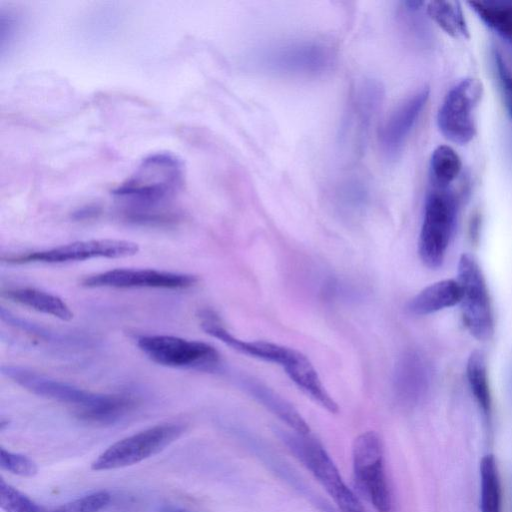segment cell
<instances>
[{"label": "cell", "instance_id": "6da1fadb", "mask_svg": "<svg viewBox=\"0 0 512 512\" xmlns=\"http://www.w3.org/2000/svg\"><path fill=\"white\" fill-rule=\"evenodd\" d=\"M183 180L182 161L170 152H157L145 157L113 195L132 220L155 221L160 218L154 210L177 195Z\"/></svg>", "mask_w": 512, "mask_h": 512}, {"label": "cell", "instance_id": "7a4b0ae2", "mask_svg": "<svg viewBox=\"0 0 512 512\" xmlns=\"http://www.w3.org/2000/svg\"><path fill=\"white\" fill-rule=\"evenodd\" d=\"M2 374L29 392L73 406L78 418L113 423L133 409L129 395L94 393L17 365H3Z\"/></svg>", "mask_w": 512, "mask_h": 512}, {"label": "cell", "instance_id": "3957f363", "mask_svg": "<svg viewBox=\"0 0 512 512\" xmlns=\"http://www.w3.org/2000/svg\"><path fill=\"white\" fill-rule=\"evenodd\" d=\"M275 434L343 512H363L358 497L346 485L335 463L317 439L309 434L283 429H275Z\"/></svg>", "mask_w": 512, "mask_h": 512}, {"label": "cell", "instance_id": "277c9868", "mask_svg": "<svg viewBox=\"0 0 512 512\" xmlns=\"http://www.w3.org/2000/svg\"><path fill=\"white\" fill-rule=\"evenodd\" d=\"M458 213V199L450 188L432 187L427 193L418 241L421 261L436 269L444 261Z\"/></svg>", "mask_w": 512, "mask_h": 512}, {"label": "cell", "instance_id": "5b68a950", "mask_svg": "<svg viewBox=\"0 0 512 512\" xmlns=\"http://www.w3.org/2000/svg\"><path fill=\"white\" fill-rule=\"evenodd\" d=\"M352 471L356 489L377 512H390L392 497L384 463V449L375 431L358 435L352 446Z\"/></svg>", "mask_w": 512, "mask_h": 512}, {"label": "cell", "instance_id": "8992f818", "mask_svg": "<svg viewBox=\"0 0 512 512\" xmlns=\"http://www.w3.org/2000/svg\"><path fill=\"white\" fill-rule=\"evenodd\" d=\"M185 431L179 423L158 424L109 446L91 464L94 471H106L137 464L176 441Z\"/></svg>", "mask_w": 512, "mask_h": 512}, {"label": "cell", "instance_id": "52a82bcc", "mask_svg": "<svg viewBox=\"0 0 512 512\" xmlns=\"http://www.w3.org/2000/svg\"><path fill=\"white\" fill-rule=\"evenodd\" d=\"M457 281L461 288V314L469 333L480 341L494 333V317L487 284L476 259L468 253L460 256Z\"/></svg>", "mask_w": 512, "mask_h": 512}, {"label": "cell", "instance_id": "ba28073f", "mask_svg": "<svg viewBox=\"0 0 512 512\" xmlns=\"http://www.w3.org/2000/svg\"><path fill=\"white\" fill-rule=\"evenodd\" d=\"M482 94V82L476 78H465L448 91L437 113V126L447 140L465 145L474 138V113Z\"/></svg>", "mask_w": 512, "mask_h": 512}, {"label": "cell", "instance_id": "9c48e42d", "mask_svg": "<svg viewBox=\"0 0 512 512\" xmlns=\"http://www.w3.org/2000/svg\"><path fill=\"white\" fill-rule=\"evenodd\" d=\"M139 349L153 362L172 368L211 370L219 364L220 355L210 344L171 335L138 337Z\"/></svg>", "mask_w": 512, "mask_h": 512}, {"label": "cell", "instance_id": "30bf717a", "mask_svg": "<svg viewBox=\"0 0 512 512\" xmlns=\"http://www.w3.org/2000/svg\"><path fill=\"white\" fill-rule=\"evenodd\" d=\"M135 242L117 239H93L60 245L51 249L3 257L9 264L68 263L94 258H122L137 254Z\"/></svg>", "mask_w": 512, "mask_h": 512}, {"label": "cell", "instance_id": "8fae6325", "mask_svg": "<svg viewBox=\"0 0 512 512\" xmlns=\"http://www.w3.org/2000/svg\"><path fill=\"white\" fill-rule=\"evenodd\" d=\"M332 50L322 43L300 41L276 46L260 56V65L266 70L293 74L316 75L331 68Z\"/></svg>", "mask_w": 512, "mask_h": 512}, {"label": "cell", "instance_id": "7c38bea8", "mask_svg": "<svg viewBox=\"0 0 512 512\" xmlns=\"http://www.w3.org/2000/svg\"><path fill=\"white\" fill-rule=\"evenodd\" d=\"M197 277L155 269L120 268L86 277L82 285L89 288H163L185 289L192 287Z\"/></svg>", "mask_w": 512, "mask_h": 512}, {"label": "cell", "instance_id": "4fadbf2b", "mask_svg": "<svg viewBox=\"0 0 512 512\" xmlns=\"http://www.w3.org/2000/svg\"><path fill=\"white\" fill-rule=\"evenodd\" d=\"M235 434H237V437L240 438L248 451L275 476L285 482L321 512H333L329 503L315 493L297 471L266 442L249 431L237 430Z\"/></svg>", "mask_w": 512, "mask_h": 512}, {"label": "cell", "instance_id": "5bb4252c", "mask_svg": "<svg viewBox=\"0 0 512 512\" xmlns=\"http://www.w3.org/2000/svg\"><path fill=\"white\" fill-rule=\"evenodd\" d=\"M429 89L412 95L390 115L381 134V146L388 157H394L402 148L429 98Z\"/></svg>", "mask_w": 512, "mask_h": 512}, {"label": "cell", "instance_id": "9a60e30c", "mask_svg": "<svg viewBox=\"0 0 512 512\" xmlns=\"http://www.w3.org/2000/svg\"><path fill=\"white\" fill-rule=\"evenodd\" d=\"M212 312L201 313V327L210 336L217 338L232 349L254 358L277 363L283 366L289 359L293 348L267 341H246L232 335Z\"/></svg>", "mask_w": 512, "mask_h": 512}, {"label": "cell", "instance_id": "2e32d148", "mask_svg": "<svg viewBox=\"0 0 512 512\" xmlns=\"http://www.w3.org/2000/svg\"><path fill=\"white\" fill-rule=\"evenodd\" d=\"M295 383L314 402L330 413H337L339 407L324 387L316 369L300 351L293 349L288 361L282 366Z\"/></svg>", "mask_w": 512, "mask_h": 512}, {"label": "cell", "instance_id": "e0dca14e", "mask_svg": "<svg viewBox=\"0 0 512 512\" xmlns=\"http://www.w3.org/2000/svg\"><path fill=\"white\" fill-rule=\"evenodd\" d=\"M428 371L423 359L415 352L405 353L397 362L393 389L398 401L413 404L424 394Z\"/></svg>", "mask_w": 512, "mask_h": 512}, {"label": "cell", "instance_id": "ac0fdd59", "mask_svg": "<svg viewBox=\"0 0 512 512\" xmlns=\"http://www.w3.org/2000/svg\"><path fill=\"white\" fill-rule=\"evenodd\" d=\"M461 288L457 280L435 282L415 295L407 304L410 314L429 315L460 303Z\"/></svg>", "mask_w": 512, "mask_h": 512}, {"label": "cell", "instance_id": "d6986e66", "mask_svg": "<svg viewBox=\"0 0 512 512\" xmlns=\"http://www.w3.org/2000/svg\"><path fill=\"white\" fill-rule=\"evenodd\" d=\"M244 387L254 399L293 431L302 435L310 433L309 425L295 407L272 389L253 380L245 381Z\"/></svg>", "mask_w": 512, "mask_h": 512}, {"label": "cell", "instance_id": "ffe728a7", "mask_svg": "<svg viewBox=\"0 0 512 512\" xmlns=\"http://www.w3.org/2000/svg\"><path fill=\"white\" fill-rule=\"evenodd\" d=\"M2 296L62 321H70L73 318V312L65 301L49 292L30 287H16L3 290Z\"/></svg>", "mask_w": 512, "mask_h": 512}, {"label": "cell", "instance_id": "44dd1931", "mask_svg": "<svg viewBox=\"0 0 512 512\" xmlns=\"http://www.w3.org/2000/svg\"><path fill=\"white\" fill-rule=\"evenodd\" d=\"M429 17L449 36L469 39V28L459 1L436 0L427 4Z\"/></svg>", "mask_w": 512, "mask_h": 512}, {"label": "cell", "instance_id": "7402d4cb", "mask_svg": "<svg viewBox=\"0 0 512 512\" xmlns=\"http://www.w3.org/2000/svg\"><path fill=\"white\" fill-rule=\"evenodd\" d=\"M479 19L503 39L512 42L511 1H468Z\"/></svg>", "mask_w": 512, "mask_h": 512}, {"label": "cell", "instance_id": "603a6c76", "mask_svg": "<svg viewBox=\"0 0 512 512\" xmlns=\"http://www.w3.org/2000/svg\"><path fill=\"white\" fill-rule=\"evenodd\" d=\"M466 376L471 393L486 419L490 418L492 409L491 393L484 354L473 351L467 361Z\"/></svg>", "mask_w": 512, "mask_h": 512}, {"label": "cell", "instance_id": "cb8c5ba5", "mask_svg": "<svg viewBox=\"0 0 512 512\" xmlns=\"http://www.w3.org/2000/svg\"><path fill=\"white\" fill-rule=\"evenodd\" d=\"M481 512H501V483L494 455L487 454L480 461Z\"/></svg>", "mask_w": 512, "mask_h": 512}, {"label": "cell", "instance_id": "d4e9b609", "mask_svg": "<svg viewBox=\"0 0 512 512\" xmlns=\"http://www.w3.org/2000/svg\"><path fill=\"white\" fill-rule=\"evenodd\" d=\"M462 169L457 152L448 145L436 147L430 158V177L432 187L449 188Z\"/></svg>", "mask_w": 512, "mask_h": 512}, {"label": "cell", "instance_id": "484cf974", "mask_svg": "<svg viewBox=\"0 0 512 512\" xmlns=\"http://www.w3.org/2000/svg\"><path fill=\"white\" fill-rule=\"evenodd\" d=\"M0 507L4 512H50L0 479Z\"/></svg>", "mask_w": 512, "mask_h": 512}, {"label": "cell", "instance_id": "4316f807", "mask_svg": "<svg viewBox=\"0 0 512 512\" xmlns=\"http://www.w3.org/2000/svg\"><path fill=\"white\" fill-rule=\"evenodd\" d=\"M111 501L107 491H97L64 503L50 512H99Z\"/></svg>", "mask_w": 512, "mask_h": 512}, {"label": "cell", "instance_id": "83f0119b", "mask_svg": "<svg viewBox=\"0 0 512 512\" xmlns=\"http://www.w3.org/2000/svg\"><path fill=\"white\" fill-rule=\"evenodd\" d=\"M0 465L12 474L22 477H33L38 472L37 465L32 459L3 447L0 448Z\"/></svg>", "mask_w": 512, "mask_h": 512}, {"label": "cell", "instance_id": "f1b7e54d", "mask_svg": "<svg viewBox=\"0 0 512 512\" xmlns=\"http://www.w3.org/2000/svg\"><path fill=\"white\" fill-rule=\"evenodd\" d=\"M493 60L503 103L508 117L512 120V72L497 49L493 51Z\"/></svg>", "mask_w": 512, "mask_h": 512}, {"label": "cell", "instance_id": "f546056e", "mask_svg": "<svg viewBox=\"0 0 512 512\" xmlns=\"http://www.w3.org/2000/svg\"><path fill=\"white\" fill-rule=\"evenodd\" d=\"M0 315H1L2 321L8 323L9 325L17 327L27 333L36 335L37 337L46 339L47 341H57V342L63 341V338L60 334L51 332V331L41 327L40 325L31 323L23 318H20L16 315L12 314L10 311L5 310L4 308H1Z\"/></svg>", "mask_w": 512, "mask_h": 512}, {"label": "cell", "instance_id": "4dcf8cb0", "mask_svg": "<svg viewBox=\"0 0 512 512\" xmlns=\"http://www.w3.org/2000/svg\"><path fill=\"white\" fill-rule=\"evenodd\" d=\"M479 230H480V218L478 214H475L470 222L469 232L472 240H476L479 238Z\"/></svg>", "mask_w": 512, "mask_h": 512}, {"label": "cell", "instance_id": "1f68e13d", "mask_svg": "<svg viewBox=\"0 0 512 512\" xmlns=\"http://www.w3.org/2000/svg\"><path fill=\"white\" fill-rule=\"evenodd\" d=\"M173 512H183V511H173Z\"/></svg>", "mask_w": 512, "mask_h": 512}]
</instances>
